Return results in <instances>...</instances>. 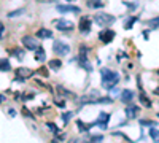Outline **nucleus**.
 <instances>
[{"label":"nucleus","mask_w":159,"mask_h":143,"mask_svg":"<svg viewBox=\"0 0 159 143\" xmlns=\"http://www.w3.org/2000/svg\"><path fill=\"white\" fill-rule=\"evenodd\" d=\"M3 30H5V27H3V24H2V22H0V35L3 34Z\"/></svg>","instance_id":"nucleus-36"},{"label":"nucleus","mask_w":159,"mask_h":143,"mask_svg":"<svg viewBox=\"0 0 159 143\" xmlns=\"http://www.w3.org/2000/svg\"><path fill=\"white\" fill-rule=\"evenodd\" d=\"M158 116H159V114H158Z\"/></svg>","instance_id":"nucleus-39"},{"label":"nucleus","mask_w":159,"mask_h":143,"mask_svg":"<svg viewBox=\"0 0 159 143\" xmlns=\"http://www.w3.org/2000/svg\"><path fill=\"white\" fill-rule=\"evenodd\" d=\"M10 70H11L10 61L8 59H0V72H10Z\"/></svg>","instance_id":"nucleus-15"},{"label":"nucleus","mask_w":159,"mask_h":143,"mask_svg":"<svg viewBox=\"0 0 159 143\" xmlns=\"http://www.w3.org/2000/svg\"><path fill=\"white\" fill-rule=\"evenodd\" d=\"M10 54H11V56H15V57H18V59H19V61H21L22 57H24V54H22V49H19V48H15V49H11V51H10Z\"/></svg>","instance_id":"nucleus-20"},{"label":"nucleus","mask_w":159,"mask_h":143,"mask_svg":"<svg viewBox=\"0 0 159 143\" xmlns=\"http://www.w3.org/2000/svg\"><path fill=\"white\" fill-rule=\"evenodd\" d=\"M134 22H137V18H129V19L124 22V29H132Z\"/></svg>","instance_id":"nucleus-24"},{"label":"nucleus","mask_w":159,"mask_h":143,"mask_svg":"<svg viewBox=\"0 0 159 143\" xmlns=\"http://www.w3.org/2000/svg\"><path fill=\"white\" fill-rule=\"evenodd\" d=\"M140 102H142V103H143L146 108H149V107H151V100H149V99L146 97V95L143 94V92H140Z\"/></svg>","instance_id":"nucleus-19"},{"label":"nucleus","mask_w":159,"mask_h":143,"mask_svg":"<svg viewBox=\"0 0 159 143\" xmlns=\"http://www.w3.org/2000/svg\"><path fill=\"white\" fill-rule=\"evenodd\" d=\"M22 114H24L26 118H35L34 114L30 113V110H29V108H26V107H22Z\"/></svg>","instance_id":"nucleus-29"},{"label":"nucleus","mask_w":159,"mask_h":143,"mask_svg":"<svg viewBox=\"0 0 159 143\" xmlns=\"http://www.w3.org/2000/svg\"><path fill=\"white\" fill-rule=\"evenodd\" d=\"M77 124L80 126V131H81V132H86V131H89V129H91L92 126H94V122H92V124H85V122L81 121V119H78V121H77Z\"/></svg>","instance_id":"nucleus-17"},{"label":"nucleus","mask_w":159,"mask_h":143,"mask_svg":"<svg viewBox=\"0 0 159 143\" xmlns=\"http://www.w3.org/2000/svg\"><path fill=\"white\" fill-rule=\"evenodd\" d=\"M108 121H110V114H108V113H100L99 118H97V121H96V124H99L102 129H105V127H107V122H108Z\"/></svg>","instance_id":"nucleus-10"},{"label":"nucleus","mask_w":159,"mask_h":143,"mask_svg":"<svg viewBox=\"0 0 159 143\" xmlns=\"http://www.w3.org/2000/svg\"><path fill=\"white\" fill-rule=\"evenodd\" d=\"M134 99V92L132 91H123V94H121V100H123L124 103H130V100Z\"/></svg>","instance_id":"nucleus-13"},{"label":"nucleus","mask_w":159,"mask_h":143,"mask_svg":"<svg viewBox=\"0 0 159 143\" xmlns=\"http://www.w3.org/2000/svg\"><path fill=\"white\" fill-rule=\"evenodd\" d=\"M149 137L153 138V142H159V131L158 129H153V126L149 129Z\"/></svg>","instance_id":"nucleus-21"},{"label":"nucleus","mask_w":159,"mask_h":143,"mask_svg":"<svg viewBox=\"0 0 159 143\" xmlns=\"http://www.w3.org/2000/svg\"><path fill=\"white\" fill-rule=\"evenodd\" d=\"M57 89L60 91V94H62V95H70V92H68L67 89H64V87H62V86H59V87H57Z\"/></svg>","instance_id":"nucleus-33"},{"label":"nucleus","mask_w":159,"mask_h":143,"mask_svg":"<svg viewBox=\"0 0 159 143\" xmlns=\"http://www.w3.org/2000/svg\"><path fill=\"white\" fill-rule=\"evenodd\" d=\"M37 37L38 38H53V32H51L49 29H38L37 30Z\"/></svg>","instance_id":"nucleus-12"},{"label":"nucleus","mask_w":159,"mask_h":143,"mask_svg":"<svg viewBox=\"0 0 159 143\" xmlns=\"http://www.w3.org/2000/svg\"><path fill=\"white\" fill-rule=\"evenodd\" d=\"M94 21L97 22L99 26H111L113 22L116 21L113 15H108V13H99V15L94 16Z\"/></svg>","instance_id":"nucleus-2"},{"label":"nucleus","mask_w":159,"mask_h":143,"mask_svg":"<svg viewBox=\"0 0 159 143\" xmlns=\"http://www.w3.org/2000/svg\"><path fill=\"white\" fill-rule=\"evenodd\" d=\"M113 100H111V97H100V99H96L94 102H92V105H97V103H111Z\"/></svg>","instance_id":"nucleus-22"},{"label":"nucleus","mask_w":159,"mask_h":143,"mask_svg":"<svg viewBox=\"0 0 159 143\" xmlns=\"http://www.w3.org/2000/svg\"><path fill=\"white\" fill-rule=\"evenodd\" d=\"M56 10L59 13H81L78 7H73V5H57Z\"/></svg>","instance_id":"nucleus-8"},{"label":"nucleus","mask_w":159,"mask_h":143,"mask_svg":"<svg viewBox=\"0 0 159 143\" xmlns=\"http://www.w3.org/2000/svg\"><path fill=\"white\" fill-rule=\"evenodd\" d=\"M138 113V107L137 105H127V108H126V116L127 118H135Z\"/></svg>","instance_id":"nucleus-11"},{"label":"nucleus","mask_w":159,"mask_h":143,"mask_svg":"<svg viewBox=\"0 0 159 143\" xmlns=\"http://www.w3.org/2000/svg\"><path fill=\"white\" fill-rule=\"evenodd\" d=\"M100 76H102V86L107 87V89L116 86V84H118V81H119V75L116 72H111L110 68H102V70H100Z\"/></svg>","instance_id":"nucleus-1"},{"label":"nucleus","mask_w":159,"mask_h":143,"mask_svg":"<svg viewBox=\"0 0 159 143\" xmlns=\"http://www.w3.org/2000/svg\"><path fill=\"white\" fill-rule=\"evenodd\" d=\"M72 116H73V113H72V111H65V113H64V114H62V116H60V118H62L64 124H67V122L70 121V119H72Z\"/></svg>","instance_id":"nucleus-26"},{"label":"nucleus","mask_w":159,"mask_h":143,"mask_svg":"<svg viewBox=\"0 0 159 143\" xmlns=\"http://www.w3.org/2000/svg\"><path fill=\"white\" fill-rule=\"evenodd\" d=\"M140 124L142 126H156V122H153V121H149V119H140Z\"/></svg>","instance_id":"nucleus-28"},{"label":"nucleus","mask_w":159,"mask_h":143,"mask_svg":"<svg viewBox=\"0 0 159 143\" xmlns=\"http://www.w3.org/2000/svg\"><path fill=\"white\" fill-rule=\"evenodd\" d=\"M110 94L113 95V97H118V95H119V89H116L115 86H113V87H110Z\"/></svg>","instance_id":"nucleus-30"},{"label":"nucleus","mask_w":159,"mask_h":143,"mask_svg":"<svg viewBox=\"0 0 159 143\" xmlns=\"http://www.w3.org/2000/svg\"><path fill=\"white\" fill-rule=\"evenodd\" d=\"M22 45H24L27 49H37L38 48V40H35L34 37L26 35V37H22Z\"/></svg>","instance_id":"nucleus-7"},{"label":"nucleus","mask_w":159,"mask_h":143,"mask_svg":"<svg viewBox=\"0 0 159 143\" xmlns=\"http://www.w3.org/2000/svg\"><path fill=\"white\" fill-rule=\"evenodd\" d=\"M67 2H73V0H67Z\"/></svg>","instance_id":"nucleus-38"},{"label":"nucleus","mask_w":159,"mask_h":143,"mask_svg":"<svg viewBox=\"0 0 159 143\" xmlns=\"http://www.w3.org/2000/svg\"><path fill=\"white\" fill-rule=\"evenodd\" d=\"M53 51H54L56 54H59V56H67V54L70 53V46L65 45L64 41H60V40H54V43H53Z\"/></svg>","instance_id":"nucleus-3"},{"label":"nucleus","mask_w":159,"mask_h":143,"mask_svg":"<svg viewBox=\"0 0 159 143\" xmlns=\"http://www.w3.org/2000/svg\"><path fill=\"white\" fill-rule=\"evenodd\" d=\"M148 26L151 27V29H159V18H153V19H149Z\"/></svg>","instance_id":"nucleus-23"},{"label":"nucleus","mask_w":159,"mask_h":143,"mask_svg":"<svg viewBox=\"0 0 159 143\" xmlns=\"http://www.w3.org/2000/svg\"><path fill=\"white\" fill-rule=\"evenodd\" d=\"M35 59H37V61H38V62H45V61H46V54H45V49L41 48V46H38V48H37Z\"/></svg>","instance_id":"nucleus-14"},{"label":"nucleus","mask_w":159,"mask_h":143,"mask_svg":"<svg viewBox=\"0 0 159 143\" xmlns=\"http://www.w3.org/2000/svg\"><path fill=\"white\" fill-rule=\"evenodd\" d=\"M88 7H94V8H100L104 7V2H100V0H94L92 3H88Z\"/></svg>","instance_id":"nucleus-27"},{"label":"nucleus","mask_w":159,"mask_h":143,"mask_svg":"<svg viewBox=\"0 0 159 143\" xmlns=\"http://www.w3.org/2000/svg\"><path fill=\"white\" fill-rule=\"evenodd\" d=\"M104 140V135H92L91 137V142H102Z\"/></svg>","instance_id":"nucleus-32"},{"label":"nucleus","mask_w":159,"mask_h":143,"mask_svg":"<svg viewBox=\"0 0 159 143\" xmlns=\"http://www.w3.org/2000/svg\"><path fill=\"white\" fill-rule=\"evenodd\" d=\"M54 26L57 30H64V32H70L75 29V24L72 21H67V19H57L54 21Z\"/></svg>","instance_id":"nucleus-4"},{"label":"nucleus","mask_w":159,"mask_h":143,"mask_svg":"<svg viewBox=\"0 0 159 143\" xmlns=\"http://www.w3.org/2000/svg\"><path fill=\"white\" fill-rule=\"evenodd\" d=\"M8 113H10V116H15V114H16V111H15V110H13V108H10V110H8Z\"/></svg>","instance_id":"nucleus-34"},{"label":"nucleus","mask_w":159,"mask_h":143,"mask_svg":"<svg viewBox=\"0 0 159 143\" xmlns=\"http://www.w3.org/2000/svg\"><path fill=\"white\" fill-rule=\"evenodd\" d=\"M32 75H34V72H32L30 68H24V67L16 68V78H18V81H24V80H27V78H30Z\"/></svg>","instance_id":"nucleus-6"},{"label":"nucleus","mask_w":159,"mask_h":143,"mask_svg":"<svg viewBox=\"0 0 159 143\" xmlns=\"http://www.w3.org/2000/svg\"><path fill=\"white\" fill-rule=\"evenodd\" d=\"M3 100H5V97H3V95H2V94H0V103H2V102H3Z\"/></svg>","instance_id":"nucleus-37"},{"label":"nucleus","mask_w":159,"mask_h":143,"mask_svg":"<svg viewBox=\"0 0 159 143\" xmlns=\"http://www.w3.org/2000/svg\"><path fill=\"white\" fill-rule=\"evenodd\" d=\"M54 103L57 105L59 108H65V100H60V99H57V100H56Z\"/></svg>","instance_id":"nucleus-31"},{"label":"nucleus","mask_w":159,"mask_h":143,"mask_svg":"<svg viewBox=\"0 0 159 143\" xmlns=\"http://www.w3.org/2000/svg\"><path fill=\"white\" fill-rule=\"evenodd\" d=\"M78 30L81 32V34H88V32L91 30V19L88 16H81V18H80Z\"/></svg>","instance_id":"nucleus-5"},{"label":"nucleus","mask_w":159,"mask_h":143,"mask_svg":"<svg viewBox=\"0 0 159 143\" xmlns=\"http://www.w3.org/2000/svg\"><path fill=\"white\" fill-rule=\"evenodd\" d=\"M60 67H62V62H60L59 59H51L49 61V68L51 70H59Z\"/></svg>","instance_id":"nucleus-16"},{"label":"nucleus","mask_w":159,"mask_h":143,"mask_svg":"<svg viewBox=\"0 0 159 143\" xmlns=\"http://www.w3.org/2000/svg\"><path fill=\"white\" fill-rule=\"evenodd\" d=\"M24 13H26L24 8H19V10H13V11L8 13V18H11V19H13V18H18V16L24 15Z\"/></svg>","instance_id":"nucleus-18"},{"label":"nucleus","mask_w":159,"mask_h":143,"mask_svg":"<svg viewBox=\"0 0 159 143\" xmlns=\"http://www.w3.org/2000/svg\"><path fill=\"white\" fill-rule=\"evenodd\" d=\"M46 127H48L49 131L54 133V135H56V133H59V127L56 126V124H53V122H46Z\"/></svg>","instance_id":"nucleus-25"},{"label":"nucleus","mask_w":159,"mask_h":143,"mask_svg":"<svg viewBox=\"0 0 159 143\" xmlns=\"http://www.w3.org/2000/svg\"><path fill=\"white\" fill-rule=\"evenodd\" d=\"M40 73H41V75H45V76L48 75V72H46V68H41V70H40Z\"/></svg>","instance_id":"nucleus-35"},{"label":"nucleus","mask_w":159,"mask_h":143,"mask_svg":"<svg viewBox=\"0 0 159 143\" xmlns=\"http://www.w3.org/2000/svg\"><path fill=\"white\" fill-rule=\"evenodd\" d=\"M99 38L104 41V43H110V41L115 38V32L113 30H104L99 34Z\"/></svg>","instance_id":"nucleus-9"}]
</instances>
